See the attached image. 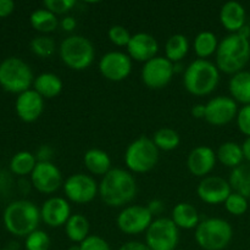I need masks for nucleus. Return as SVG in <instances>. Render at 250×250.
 I'll list each match as a JSON object with an SVG mask.
<instances>
[{
  "mask_svg": "<svg viewBox=\"0 0 250 250\" xmlns=\"http://www.w3.org/2000/svg\"><path fill=\"white\" fill-rule=\"evenodd\" d=\"M137 194L134 176L124 168H111L99 183V197L110 208L126 207Z\"/></svg>",
  "mask_w": 250,
  "mask_h": 250,
  "instance_id": "obj_1",
  "label": "nucleus"
},
{
  "mask_svg": "<svg viewBox=\"0 0 250 250\" xmlns=\"http://www.w3.org/2000/svg\"><path fill=\"white\" fill-rule=\"evenodd\" d=\"M215 58L220 72L232 76L241 72L250 60L249 39L239 33H229L219 43Z\"/></svg>",
  "mask_w": 250,
  "mask_h": 250,
  "instance_id": "obj_2",
  "label": "nucleus"
},
{
  "mask_svg": "<svg viewBox=\"0 0 250 250\" xmlns=\"http://www.w3.org/2000/svg\"><path fill=\"white\" fill-rule=\"evenodd\" d=\"M2 221L7 232L16 237H24L38 229L41 224V209L29 200H15L4 210Z\"/></svg>",
  "mask_w": 250,
  "mask_h": 250,
  "instance_id": "obj_3",
  "label": "nucleus"
},
{
  "mask_svg": "<svg viewBox=\"0 0 250 250\" xmlns=\"http://www.w3.org/2000/svg\"><path fill=\"white\" fill-rule=\"evenodd\" d=\"M220 83V70L216 63L205 59H195L183 72L186 90L195 97H205L214 92Z\"/></svg>",
  "mask_w": 250,
  "mask_h": 250,
  "instance_id": "obj_4",
  "label": "nucleus"
},
{
  "mask_svg": "<svg viewBox=\"0 0 250 250\" xmlns=\"http://www.w3.org/2000/svg\"><path fill=\"white\" fill-rule=\"evenodd\" d=\"M61 61L75 71L87 70L95 59V49L92 42L84 36L72 34L61 42L59 46Z\"/></svg>",
  "mask_w": 250,
  "mask_h": 250,
  "instance_id": "obj_5",
  "label": "nucleus"
},
{
  "mask_svg": "<svg viewBox=\"0 0 250 250\" xmlns=\"http://www.w3.org/2000/svg\"><path fill=\"white\" fill-rule=\"evenodd\" d=\"M233 229L229 221L220 217H210L200 221L195 229L194 238L204 250H224L231 243Z\"/></svg>",
  "mask_w": 250,
  "mask_h": 250,
  "instance_id": "obj_6",
  "label": "nucleus"
},
{
  "mask_svg": "<svg viewBox=\"0 0 250 250\" xmlns=\"http://www.w3.org/2000/svg\"><path fill=\"white\" fill-rule=\"evenodd\" d=\"M34 78L32 68L22 59L11 56L0 62V85L6 92L21 94L31 89Z\"/></svg>",
  "mask_w": 250,
  "mask_h": 250,
  "instance_id": "obj_7",
  "label": "nucleus"
},
{
  "mask_svg": "<svg viewBox=\"0 0 250 250\" xmlns=\"http://www.w3.org/2000/svg\"><path fill=\"white\" fill-rule=\"evenodd\" d=\"M160 150L153 139L141 136L134 139L125 151V164L127 168L134 173H146L156 166Z\"/></svg>",
  "mask_w": 250,
  "mask_h": 250,
  "instance_id": "obj_8",
  "label": "nucleus"
},
{
  "mask_svg": "<svg viewBox=\"0 0 250 250\" xmlns=\"http://www.w3.org/2000/svg\"><path fill=\"white\" fill-rule=\"evenodd\" d=\"M180 229L170 217H156L146 232V244L151 250H176Z\"/></svg>",
  "mask_w": 250,
  "mask_h": 250,
  "instance_id": "obj_9",
  "label": "nucleus"
},
{
  "mask_svg": "<svg viewBox=\"0 0 250 250\" xmlns=\"http://www.w3.org/2000/svg\"><path fill=\"white\" fill-rule=\"evenodd\" d=\"M66 199L75 204H88L99 194V183L87 173H73L63 182Z\"/></svg>",
  "mask_w": 250,
  "mask_h": 250,
  "instance_id": "obj_10",
  "label": "nucleus"
},
{
  "mask_svg": "<svg viewBox=\"0 0 250 250\" xmlns=\"http://www.w3.org/2000/svg\"><path fill=\"white\" fill-rule=\"evenodd\" d=\"M153 215L144 205H129L125 207L116 217V225L120 231L128 236H137L146 232L151 222Z\"/></svg>",
  "mask_w": 250,
  "mask_h": 250,
  "instance_id": "obj_11",
  "label": "nucleus"
},
{
  "mask_svg": "<svg viewBox=\"0 0 250 250\" xmlns=\"http://www.w3.org/2000/svg\"><path fill=\"white\" fill-rule=\"evenodd\" d=\"M173 75V62L165 56H155L146 61L141 71V77L144 84L155 90L165 88L172 81Z\"/></svg>",
  "mask_w": 250,
  "mask_h": 250,
  "instance_id": "obj_12",
  "label": "nucleus"
},
{
  "mask_svg": "<svg viewBox=\"0 0 250 250\" xmlns=\"http://www.w3.org/2000/svg\"><path fill=\"white\" fill-rule=\"evenodd\" d=\"M99 71L107 81L122 82L131 75L132 59L124 51H107L100 58Z\"/></svg>",
  "mask_w": 250,
  "mask_h": 250,
  "instance_id": "obj_13",
  "label": "nucleus"
},
{
  "mask_svg": "<svg viewBox=\"0 0 250 250\" xmlns=\"http://www.w3.org/2000/svg\"><path fill=\"white\" fill-rule=\"evenodd\" d=\"M205 120L212 126H225L233 121L238 114V103L227 95H217L205 104Z\"/></svg>",
  "mask_w": 250,
  "mask_h": 250,
  "instance_id": "obj_14",
  "label": "nucleus"
},
{
  "mask_svg": "<svg viewBox=\"0 0 250 250\" xmlns=\"http://www.w3.org/2000/svg\"><path fill=\"white\" fill-rule=\"evenodd\" d=\"M32 186L43 194H54L63 186L60 168L51 161L37 163L31 173Z\"/></svg>",
  "mask_w": 250,
  "mask_h": 250,
  "instance_id": "obj_15",
  "label": "nucleus"
},
{
  "mask_svg": "<svg viewBox=\"0 0 250 250\" xmlns=\"http://www.w3.org/2000/svg\"><path fill=\"white\" fill-rule=\"evenodd\" d=\"M233 192L229 182L220 176H207L197 187V194L202 202L209 205L224 204Z\"/></svg>",
  "mask_w": 250,
  "mask_h": 250,
  "instance_id": "obj_16",
  "label": "nucleus"
},
{
  "mask_svg": "<svg viewBox=\"0 0 250 250\" xmlns=\"http://www.w3.org/2000/svg\"><path fill=\"white\" fill-rule=\"evenodd\" d=\"M71 205L66 198L51 197L41 208V219L51 229L65 226L71 217Z\"/></svg>",
  "mask_w": 250,
  "mask_h": 250,
  "instance_id": "obj_17",
  "label": "nucleus"
},
{
  "mask_svg": "<svg viewBox=\"0 0 250 250\" xmlns=\"http://www.w3.org/2000/svg\"><path fill=\"white\" fill-rule=\"evenodd\" d=\"M216 161L217 158L214 149L208 146H198L188 154L187 166L193 176L204 178L214 170Z\"/></svg>",
  "mask_w": 250,
  "mask_h": 250,
  "instance_id": "obj_18",
  "label": "nucleus"
},
{
  "mask_svg": "<svg viewBox=\"0 0 250 250\" xmlns=\"http://www.w3.org/2000/svg\"><path fill=\"white\" fill-rule=\"evenodd\" d=\"M126 48L127 54L132 60L146 63V61L158 56L156 54L159 51V43L155 37L151 34L139 32V33L132 34L131 41Z\"/></svg>",
  "mask_w": 250,
  "mask_h": 250,
  "instance_id": "obj_19",
  "label": "nucleus"
},
{
  "mask_svg": "<svg viewBox=\"0 0 250 250\" xmlns=\"http://www.w3.org/2000/svg\"><path fill=\"white\" fill-rule=\"evenodd\" d=\"M17 116L23 122L31 124L37 121L44 111V98L34 89H28L17 95L15 103Z\"/></svg>",
  "mask_w": 250,
  "mask_h": 250,
  "instance_id": "obj_20",
  "label": "nucleus"
},
{
  "mask_svg": "<svg viewBox=\"0 0 250 250\" xmlns=\"http://www.w3.org/2000/svg\"><path fill=\"white\" fill-rule=\"evenodd\" d=\"M220 22L229 33H238L246 26V9L238 1L225 2L220 10Z\"/></svg>",
  "mask_w": 250,
  "mask_h": 250,
  "instance_id": "obj_21",
  "label": "nucleus"
},
{
  "mask_svg": "<svg viewBox=\"0 0 250 250\" xmlns=\"http://www.w3.org/2000/svg\"><path fill=\"white\" fill-rule=\"evenodd\" d=\"M171 220L180 229H194L200 224L198 210L189 203H178L171 212Z\"/></svg>",
  "mask_w": 250,
  "mask_h": 250,
  "instance_id": "obj_22",
  "label": "nucleus"
},
{
  "mask_svg": "<svg viewBox=\"0 0 250 250\" xmlns=\"http://www.w3.org/2000/svg\"><path fill=\"white\" fill-rule=\"evenodd\" d=\"M83 164L85 168L94 176L104 177L111 170V158L106 151L98 148H92L87 150L83 156Z\"/></svg>",
  "mask_w": 250,
  "mask_h": 250,
  "instance_id": "obj_23",
  "label": "nucleus"
},
{
  "mask_svg": "<svg viewBox=\"0 0 250 250\" xmlns=\"http://www.w3.org/2000/svg\"><path fill=\"white\" fill-rule=\"evenodd\" d=\"M63 83L56 73L43 72L34 78L33 89L44 99H53L62 92Z\"/></svg>",
  "mask_w": 250,
  "mask_h": 250,
  "instance_id": "obj_24",
  "label": "nucleus"
},
{
  "mask_svg": "<svg viewBox=\"0 0 250 250\" xmlns=\"http://www.w3.org/2000/svg\"><path fill=\"white\" fill-rule=\"evenodd\" d=\"M231 98L243 105L250 104V71H241L231 77L229 82Z\"/></svg>",
  "mask_w": 250,
  "mask_h": 250,
  "instance_id": "obj_25",
  "label": "nucleus"
},
{
  "mask_svg": "<svg viewBox=\"0 0 250 250\" xmlns=\"http://www.w3.org/2000/svg\"><path fill=\"white\" fill-rule=\"evenodd\" d=\"M63 227H65V233L67 238L75 244H81L89 236V221L82 214L71 215V217Z\"/></svg>",
  "mask_w": 250,
  "mask_h": 250,
  "instance_id": "obj_26",
  "label": "nucleus"
},
{
  "mask_svg": "<svg viewBox=\"0 0 250 250\" xmlns=\"http://www.w3.org/2000/svg\"><path fill=\"white\" fill-rule=\"evenodd\" d=\"M216 158L222 165L233 170L243 164V148L236 142H225L217 149Z\"/></svg>",
  "mask_w": 250,
  "mask_h": 250,
  "instance_id": "obj_27",
  "label": "nucleus"
},
{
  "mask_svg": "<svg viewBox=\"0 0 250 250\" xmlns=\"http://www.w3.org/2000/svg\"><path fill=\"white\" fill-rule=\"evenodd\" d=\"M29 22L36 31H38L42 34H45V36H48L49 33H53L60 26L58 16L46 10L45 7L34 10L29 16Z\"/></svg>",
  "mask_w": 250,
  "mask_h": 250,
  "instance_id": "obj_28",
  "label": "nucleus"
},
{
  "mask_svg": "<svg viewBox=\"0 0 250 250\" xmlns=\"http://www.w3.org/2000/svg\"><path fill=\"white\" fill-rule=\"evenodd\" d=\"M229 186L234 193L250 198V163H243L231 171L229 178Z\"/></svg>",
  "mask_w": 250,
  "mask_h": 250,
  "instance_id": "obj_29",
  "label": "nucleus"
},
{
  "mask_svg": "<svg viewBox=\"0 0 250 250\" xmlns=\"http://www.w3.org/2000/svg\"><path fill=\"white\" fill-rule=\"evenodd\" d=\"M189 51V41L185 34H172L165 44V58L171 62H182Z\"/></svg>",
  "mask_w": 250,
  "mask_h": 250,
  "instance_id": "obj_30",
  "label": "nucleus"
},
{
  "mask_svg": "<svg viewBox=\"0 0 250 250\" xmlns=\"http://www.w3.org/2000/svg\"><path fill=\"white\" fill-rule=\"evenodd\" d=\"M219 39H217L216 34L214 32L210 31H203L197 34L193 42V48H194L195 54H197L198 59H205L215 55L219 48Z\"/></svg>",
  "mask_w": 250,
  "mask_h": 250,
  "instance_id": "obj_31",
  "label": "nucleus"
},
{
  "mask_svg": "<svg viewBox=\"0 0 250 250\" xmlns=\"http://www.w3.org/2000/svg\"><path fill=\"white\" fill-rule=\"evenodd\" d=\"M37 158L31 151H19L10 160V170L16 176H27L33 172L37 165Z\"/></svg>",
  "mask_w": 250,
  "mask_h": 250,
  "instance_id": "obj_32",
  "label": "nucleus"
},
{
  "mask_svg": "<svg viewBox=\"0 0 250 250\" xmlns=\"http://www.w3.org/2000/svg\"><path fill=\"white\" fill-rule=\"evenodd\" d=\"M153 142L158 146L159 150L171 151L180 146L181 137L177 131L170 127H161L154 133Z\"/></svg>",
  "mask_w": 250,
  "mask_h": 250,
  "instance_id": "obj_33",
  "label": "nucleus"
},
{
  "mask_svg": "<svg viewBox=\"0 0 250 250\" xmlns=\"http://www.w3.org/2000/svg\"><path fill=\"white\" fill-rule=\"evenodd\" d=\"M29 46H31V50L34 55L43 59L50 58L56 51L55 41L50 36H45V34L34 37L31 41Z\"/></svg>",
  "mask_w": 250,
  "mask_h": 250,
  "instance_id": "obj_34",
  "label": "nucleus"
},
{
  "mask_svg": "<svg viewBox=\"0 0 250 250\" xmlns=\"http://www.w3.org/2000/svg\"><path fill=\"white\" fill-rule=\"evenodd\" d=\"M50 237L43 229H36L26 237L24 248L26 250H49L50 249Z\"/></svg>",
  "mask_w": 250,
  "mask_h": 250,
  "instance_id": "obj_35",
  "label": "nucleus"
},
{
  "mask_svg": "<svg viewBox=\"0 0 250 250\" xmlns=\"http://www.w3.org/2000/svg\"><path fill=\"white\" fill-rule=\"evenodd\" d=\"M225 209L233 216H242L248 210V199L238 193L232 192L226 202L224 203Z\"/></svg>",
  "mask_w": 250,
  "mask_h": 250,
  "instance_id": "obj_36",
  "label": "nucleus"
},
{
  "mask_svg": "<svg viewBox=\"0 0 250 250\" xmlns=\"http://www.w3.org/2000/svg\"><path fill=\"white\" fill-rule=\"evenodd\" d=\"M107 36H109L110 42L116 46H127L132 38V34L129 33L128 29L121 24H114L110 27Z\"/></svg>",
  "mask_w": 250,
  "mask_h": 250,
  "instance_id": "obj_37",
  "label": "nucleus"
},
{
  "mask_svg": "<svg viewBox=\"0 0 250 250\" xmlns=\"http://www.w3.org/2000/svg\"><path fill=\"white\" fill-rule=\"evenodd\" d=\"M76 0H45L43 2L44 7L53 14L58 15H65L68 14L73 7L76 6Z\"/></svg>",
  "mask_w": 250,
  "mask_h": 250,
  "instance_id": "obj_38",
  "label": "nucleus"
},
{
  "mask_svg": "<svg viewBox=\"0 0 250 250\" xmlns=\"http://www.w3.org/2000/svg\"><path fill=\"white\" fill-rule=\"evenodd\" d=\"M80 246L81 250H111L110 244L97 234H89Z\"/></svg>",
  "mask_w": 250,
  "mask_h": 250,
  "instance_id": "obj_39",
  "label": "nucleus"
},
{
  "mask_svg": "<svg viewBox=\"0 0 250 250\" xmlns=\"http://www.w3.org/2000/svg\"><path fill=\"white\" fill-rule=\"evenodd\" d=\"M237 126L241 133L247 136V138L250 137V104L243 105V107L238 110L237 114Z\"/></svg>",
  "mask_w": 250,
  "mask_h": 250,
  "instance_id": "obj_40",
  "label": "nucleus"
},
{
  "mask_svg": "<svg viewBox=\"0 0 250 250\" xmlns=\"http://www.w3.org/2000/svg\"><path fill=\"white\" fill-rule=\"evenodd\" d=\"M34 155H36L38 163H48V161H51L54 150L50 146H41L37 149V153Z\"/></svg>",
  "mask_w": 250,
  "mask_h": 250,
  "instance_id": "obj_41",
  "label": "nucleus"
},
{
  "mask_svg": "<svg viewBox=\"0 0 250 250\" xmlns=\"http://www.w3.org/2000/svg\"><path fill=\"white\" fill-rule=\"evenodd\" d=\"M60 27L65 32H72L75 31L76 27H77V21L73 16L71 15H66L62 19L60 20Z\"/></svg>",
  "mask_w": 250,
  "mask_h": 250,
  "instance_id": "obj_42",
  "label": "nucleus"
},
{
  "mask_svg": "<svg viewBox=\"0 0 250 250\" xmlns=\"http://www.w3.org/2000/svg\"><path fill=\"white\" fill-rule=\"evenodd\" d=\"M146 208H148V210L150 211V214L153 215V216H159V215L163 214L164 209H165L164 203L159 199L150 200V202L148 203V205H146Z\"/></svg>",
  "mask_w": 250,
  "mask_h": 250,
  "instance_id": "obj_43",
  "label": "nucleus"
},
{
  "mask_svg": "<svg viewBox=\"0 0 250 250\" xmlns=\"http://www.w3.org/2000/svg\"><path fill=\"white\" fill-rule=\"evenodd\" d=\"M119 250H151L146 243L139 241H128L122 244Z\"/></svg>",
  "mask_w": 250,
  "mask_h": 250,
  "instance_id": "obj_44",
  "label": "nucleus"
},
{
  "mask_svg": "<svg viewBox=\"0 0 250 250\" xmlns=\"http://www.w3.org/2000/svg\"><path fill=\"white\" fill-rule=\"evenodd\" d=\"M15 10V2L11 0H0V17H7Z\"/></svg>",
  "mask_w": 250,
  "mask_h": 250,
  "instance_id": "obj_45",
  "label": "nucleus"
},
{
  "mask_svg": "<svg viewBox=\"0 0 250 250\" xmlns=\"http://www.w3.org/2000/svg\"><path fill=\"white\" fill-rule=\"evenodd\" d=\"M190 114L194 119L202 120L205 119V114H207V107H205V104H194L190 109Z\"/></svg>",
  "mask_w": 250,
  "mask_h": 250,
  "instance_id": "obj_46",
  "label": "nucleus"
},
{
  "mask_svg": "<svg viewBox=\"0 0 250 250\" xmlns=\"http://www.w3.org/2000/svg\"><path fill=\"white\" fill-rule=\"evenodd\" d=\"M242 148H243V154H244V159H246L248 163H250V137L246 139L242 144Z\"/></svg>",
  "mask_w": 250,
  "mask_h": 250,
  "instance_id": "obj_47",
  "label": "nucleus"
},
{
  "mask_svg": "<svg viewBox=\"0 0 250 250\" xmlns=\"http://www.w3.org/2000/svg\"><path fill=\"white\" fill-rule=\"evenodd\" d=\"M239 34H241V36H243V37H246V38H250V27L248 26V24H246V26L243 27V28L241 29V31L238 32Z\"/></svg>",
  "mask_w": 250,
  "mask_h": 250,
  "instance_id": "obj_48",
  "label": "nucleus"
},
{
  "mask_svg": "<svg viewBox=\"0 0 250 250\" xmlns=\"http://www.w3.org/2000/svg\"><path fill=\"white\" fill-rule=\"evenodd\" d=\"M173 70H175V73H178V72H185L186 68H183L182 62H175L173 63Z\"/></svg>",
  "mask_w": 250,
  "mask_h": 250,
  "instance_id": "obj_49",
  "label": "nucleus"
},
{
  "mask_svg": "<svg viewBox=\"0 0 250 250\" xmlns=\"http://www.w3.org/2000/svg\"><path fill=\"white\" fill-rule=\"evenodd\" d=\"M68 250H81V246L80 244H72V246L68 248Z\"/></svg>",
  "mask_w": 250,
  "mask_h": 250,
  "instance_id": "obj_50",
  "label": "nucleus"
},
{
  "mask_svg": "<svg viewBox=\"0 0 250 250\" xmlns=\"http://www.w3.org/2000/svg\"><path fill=\"white\" fill-rule=\"evenodd\" d=\"M0 250H11V249H0Z\"/></svg>",
  "mask_w": 250,
  "mask_h": 250,
  "instance_id": "obj_51",
  "label": "nucleus"
}]
</instances>
